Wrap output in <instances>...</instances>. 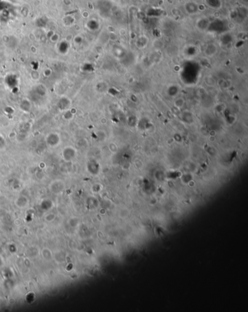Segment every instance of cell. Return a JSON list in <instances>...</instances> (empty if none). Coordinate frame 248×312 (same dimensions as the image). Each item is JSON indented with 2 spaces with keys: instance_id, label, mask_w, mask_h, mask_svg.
Wrapping results in <instances>:
<instances>
[{
  "instance_id": "1",
  "label": "cell",
  "mask_w": 248,
  "mask_h": 312,
  "mask_svg": "<svg viewBox=\"0 0 248 312\" xmlns=\"http://www.w3.org/2000/svg\"><path fill=\"white\" fill-rule=\"evenodd\" d=\"M184 103H185V101H184V100L183 98H178V100H176V101L175 102V106H176L178 109H180V108L183 107L184 105Z\"/></svg>"
},
{
  "instance_id": "2",
  "label": "cell",
  "mask_w": 248,
  "mask_h": 312,
  "mask_svg": "<svg viewBox=\"0 0 248 312\" xmlns=\"http://www.w3.org/2000/svg\"><path fill=\"white\" fill-rule=\"evenodd\" d=\"M106 122H107V120H106V119H105V118L101 119V123H102V124H106Z\"/></svg>"
}]
</instances>
